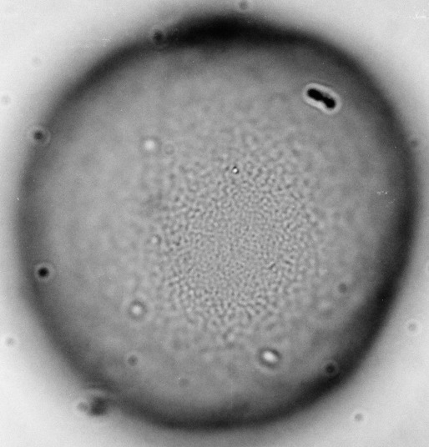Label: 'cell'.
I'll use <instances>...</instances> for the list:
<instances>
[{
  "mask_svg": "<svg viewBox=\"0 0 429 447\" xmlns=\"http://www.w3.org/2000/svg\"><path fill=\"white\" fill-rule=\"evenodd\" d=\"M307 94L311 99L317 100V101L322 102L327 108L333 110L336 107V101L331 98L326 93H322L321 91L316 89H310L307 90Z\"/></svg>",
  "mask_w": 429,
  "mask_h": 447,
  "instance_id": "1",
  "label": "cell"
}]
</instances>
